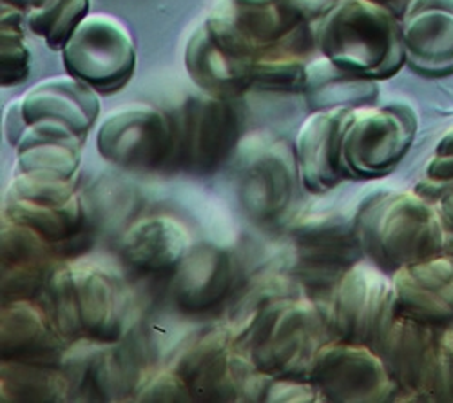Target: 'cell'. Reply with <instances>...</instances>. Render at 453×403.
Returning <instances> with one entry per match:
<instances>
[{"mask_svg": "<svg viewBox=\"0 0 453 403\" xmlns=\"http://www.w3.org/2000/svg\"><path fill=\"white\" fill-rule=\"evenodd\" d=\"M418 129V112L406 102L350 109L342 148L349 180L390 174L410 151Z\"/></svg>", "mask_w": 453, "mask_h": 403, "instance_id": "7", "label": "cell"}, {"mask_svg": "<svg viewBox=\"0 0 453 403\" xmlns=\"http://www.w3.org/2000/svg\"><path fill=\"white\" fill-rule=\"evenodd\" d=\"M401 20L406 66L421 77L453 75V0H410Z\"/></svg>", "mask_w": 453, "mask_h": 403, "instance_id": "20", "label": "cell"}, {"mask_svg": "<svg viewBox=\"0 0 453 403\" xmlns=\"http://www.w3.org/2000/svg\"><path fill=\"white\" fill-rule=\"evenodd\" d=\"M365 259L390 276L444 252L448 228L439 205L415 190H375L356 207Z\"/></svg>", "mask_w": 453, "mask_h": 403, "instance_id": "2", "label": "cell"}, {"mask_svg": "<svg viewBox=\"0 0 453 403\" xmlns=\"http://www.w3.org/2000/svg\"><path fill=\"white\" fill-rule=\"evenodd\" d=\"M3 218L36 231L53 244H60L82 231L86 207L73 180L12 174L4 193Z\"/></svg>", "mask_w": 453, "mask_h": 403, "instance_id": "13", "label": "cell"}, {"mask_svg": "<svg viewBox=\"0 0 453 403\" xmlns=\"http://www.w3.org/2000/svg\"><path fill=\"white\" fill-rule=\"evenodd\" d=\"M174 124L171 162L193 173H209L229 159L240 142V122L226 98L200 93L187 98Z\"/></svg>", "mask_w": 453, "mask_h": 403, "instance_id": "15", "label": "cell"}, {"mask_svg": "<svg viewBox=\"0 0 453 403\" xmlns=\"http://www.w3.org/2000/svg\"><path fill=\"white\" fill-rule=\"evenodd\" d=\"M395 316L392 276L368 260L339 275L328 318L334 338L372 347Z\"/></svg>", "mask_w": 453, "mask_h": 403, "instance_id": "11", "label": "cell"}, {"mask_svg": "<svg viewBox=\"0 0 453 403\" xmlns=\"http://www.w3.org/2000/svg\"><path fill=\"white\" fill-rule=\"evenodd\" d=\"M84 136L67 126L41 120L27 126L15 145L12 174H41L73 180L82 162Z\"/></svg>", "mask_w": 453, "mask_h": 403, "instance_id": "26", "label": "cell"}, {"mask_svg": "<svg viewBox=\"0 0 453 403\" xmlns=\"http://www.w3.org/2000/svg\"><path fill=\"white\" fill-rule=\"evenodd\" d=\"M24 10L3 3L0 17V84L13 88L27 81L31 53L24 36Z\"/></svg>", "mask_w": 453, "mask_h": 403, "instance_id": "30", "label": "cell"}, {"mask_svg": "<svg viewBox=\"0 0 453 403\" xmlns=\"http://www.w3.org/2000/svg\"><path fill=\"white\" fill-rule=\"evenodd\" d=\"M67 342L57 331L48 311L29 298L10 300L0 314L3 360L60 365Z\"/></svg>", "mask_w": 453, "mask_h": 403, "instance_id": "25", "label": "cell"}, {"mask_svg": "<svg viewBox=\"0 0 453 403\" xmlns=\"http://www.w3.org/2000/svg\"><path fill=\"white\" fill-rule=\"evenodd\" d=\"M60 53L67 75L104 95L120 91L136 69L131 31L105 13H89Z\"/></svg>", "mask_w": 453, "mask_h": 403, "instance_id": "10", "label": "cell"}, {"mask_svg": "<svg viewBox=\"0 0 453 403\" xmlns=\"http://www.w3.org/2000/svg\"><path fill=\"white\" fill-rule=\"evenodd\" d=\"M442 347L446 351V356L451 363V369H453V323L442 329Z\"/></svg>", "mask_w": 453, "mask_h": 403, "instance_id": "39", "label": "cell"}, {"mask_svg": "<svg viewBox=\"0 0 453 403\" xmlns=\"http://www.w3.org/2000/svg\"><path fill=\"white\" fill-rule=\"evenodd\" d=\"M288 235L297 260L309 266L347 271L365 254L352 214L339 211H311L297 216L288 226Z\"/></svg>", "mask_w": 453, "mask_h": 403, "instance_id": "22", "label": "cell"}, {"mask_svg": "<svg viewBox=\"0 0 453 403\" xmlns=\"http://www.w3.org/2000/svg\"><path fill=\"white\" fill-rule=\"evenodd\" d=\"M350 109L312 112L301 124L294 153L303 188L312 195H325L349 180L343 166V133Z\"/></svg>", "mask_w": 453, "mask_h": 403, "instance_id": "18", "label": "cell"}, {"mask_svg": "<svg viewBox=\"0 0 453 403\" xmlns=\"http://www.w3.org/2000/svg\"><path fill=\"white\" fill-rule=\"evenodd\" d=\"M191 247L188 229L180 220L165 214L136 220L120 238L124 260L145 273L174 269Z\"/></svg>", "mask_w": 453, "mask_h": 403, "instance_id": "27", "label": "cell"}, {"mask_svg": "<svg viewBox=\"0 0 453 403\" xmlns=\"http://www.w3.org/2000/svg\"><path fill=\"white\" fill-rule=\"evenodd\" d=\"M171 368L196 401H263L269 380L240 349L229 323L214 325L188 342Z\"/></svg>", "mask_w": 453, "mask_h": 403, "instance_id": "5", "label": "cell"}, {"mask_svg": "<svg viewBox=\"0 0 453 403\" xmlns=\"http://www.w3.org/2000/svg\"><path fill=\"white\" fill-rule=\"evenodd\" d=\"M395 313L444 329L453 323V259H434L397 269L392 275Z\"/></svg>", "mask_w": 453, "mask_h": 403, "instance_id": "21", "label": "cell"}, {"mask_svg": "<svg viewBox=\"0 0 453 403\" xmlns=\"http://www.w3.org/2000/svg\"><path fill=\"white\" fill-rule=\"evenodd\" d=\"M100 115V97L86 82L71 75L44 79L15 98L4 113V133L17 145L24 129L35 122H60L86 136Z\"/></svg>", "mask_w": 453, "mask_h": 403, "instance_id": "16", "label": "cell"}, {"mask_svg": "<svg viewBox=\"0 0 453 403\" xmlns=\"http://www.w3.org/2000/svg\"><path fill=\"white\" fill-rule=\"evenodd\" d=\"M257 53L219 10L209 15L191 33L185 46V69L203 93L234 98L252 88V67Z\"/></svg>", "mask_w": 453, "mask_h": 403, "instance_id": "9", "label": "cell"}, {"mask_svg": "<svg viewBox=\"0 0 453 403\" xmlns=\"http://www.w3.org/2000/svg\"><path fill=\"white\" fill-rule=\"evenodd\" d=\"M303 95L314 112L321 109H356L372 105L380 95L377 81L337 66L326 57L307 62Z\"/></svg>", "mask_w": 453, "mask_h": 403, "instance_id": "28", "label": "cell"}, {"mask_svg": "<svg viewBox=\"0 0 453 403\" xmlns=\"http://www.w3.org/2000/svg\"><path fill=\"white\" fill-rule=\"evenodd\" d=\"M46 311L62 338L120 342L129 297L119 276L98 264L77 260L57 267L46 287Z\"/></svg>", "mask_w": 453, "mask_h": 403, "instance_id": "4", "label": "cell"}, {"mask_svg": "<svg viewBox=\"0 0 453 403\" xmlns=\"http://www.w3.org/2000/svg\"><path fill=\"white\" fill-rule=\"evenodd\" d=\"M444 254H448L453 259V233H449V231H448V240L444 245Z\"/></svg>", "mask_w": 453, "mask_h": 403, "instance_id": "42", "label": "cell"}, {"mask_svg": "<svg viewBox=\"0 0 453 403\" xmlns=\"http://www.w3.org/2000/svg\"><path fill=\"white\" fill-rule=\"evenodd\" d=\"M91 10V0H69L64 12L53 20L44 35V43L53 51H62L73 33L86 20Z\"/></svg>", "mask_w": 453, "mask_h": 403, "instance_id": "33", "label": "cell"}, {"mask_svg": "<svg viewBox=\"0 0 453 403\" xmlns=\"http://www.w3.org/2000/svg\"><path fill=\"white\" fill-rule=\"evenodd\" d=\"M171 297L178 307L202 313L218 306L236 282L234 254L214 244H196L173 269Z\"/></svg>", "mask_w": 453, "mask_h": 403, "instance_id": "23", "label": "cell"}, {"mask_svg": "<svg viewBox=\"0 0 453 403\" xmlns=\"http://www.w3.org/2000/svg\"><path fill=\"white\" fill-rule=\"evenodd\" d=\"M3 3L12 4V6H17V8H20V10H27V8H29V0H3Z\"/></svg>", "mask_w": 453, "mask_h": 403, "instance_id": "41", "label": "cell"}, {"mask_svg": "<svg viewBox=\"0 0 453 403\" xmlns=\"http://www.w3.org/2000/svg\"><path fill=\"white\" fill-rule=\"evenodd\" d=\"M60 369L74 401L133 399L142 376L120 342H71L60 358Z\"/></svg>", "mask_w": 453, "mask_h": 403, "instance_id": "17", "label": "cell"}, {"mask_svg": "<svg viewBox=\"0 0 453 403\" xmlns=\"http://www.w3.org/2000/svg\"><path fill=\"white\" fill-rule=\"evenodd\" d=\"M373 3H380V4H385V6L392 8V10L399 8L401 12H404V8L408 6V3H410V0H373Z\"/></svg>", "mask_w": 453, "mask_h": 403, "instance_id": "40", "label": "cell"}, {"mask_svg": "<svg viewBox=\"0 0 453 403\" xmlns=\"http://www.w3.org/2000/svg\"><path fill=\"white\" fill-rule=\"evenodd\" d=\"M53 245L36 231L3 218L0 262L4 297L10 300L29 298L46 287L58 267Z\"/></svg>", "mask_w": 453, "mask_h": 403, "instance_id": "24", "label": "cell"}, {"mask_svg": "<svg viewBox=\"0 0 453 403\" xmlns=\"http://www.w3.org/2000/svg\"><path fill=\"white\" fill-rule=\"evenodd\" d=\"M100 157L122 169L153 171L173 160L174 124L153 104L112 109L96 131Z\"/></svg>", "mask_w": 453, "mask_h": 403, "instance_id": "12", "label": "cell"}, {"mask_svg": "<svg viewBox=\"0 0 453 403\" xmlns=\"http://www.w3.org/2000/svg\"><path fill=\"white\" fill-rule=\"evenodd\" d=\"M437 205H439V211L444 218V224H446L448 231L453 233V193H449L442 200H439Z\"/></svg>", "mask_w": 453, "mask_h": 403, "instance_id": "37", "label": "cell"}, {"mask_svg": "<svg viewBox=\"0 0 453 403\" xmlns=\"http://www.w3.org/2000/svg\"><path fill=\"white\" fill-rule=\"evenodd\" d=\"M309 380L325 401L334 403H383L399 394L380 354L368 345L337 338L319 349Z\"/></svg>", "mask_w": 453, "mask_h": 403, "instance_id": "14", "label": "cell"}, {"mask_svg": "<svg viewBox=\"0 0 453 403\" xmlns=\"http://www.w3.org/2000/svg\"><path fill=\"white\" fill-rule=\"evenodd\" d=\"M309 22L321 19L328 10H332L339 0H287Z\"/></svg>", "mask_w": 453, "mask_h": 403, "instance_id": "36", "label": "cell"}, {"mask_svg": "<svg viewBox=\"0 0 453 403\" xmlns=\"http://www.w3.org/2000/svg\"><path fill=\"white\" fill-rule=\"evenodd\" d=\"M372 349L406 399L453 401V369L442 347V329L395 313Z\"/></svg>", "mask_w": 453, "mask_h": 403, "instance_id": "6", "label": "cell"}, {"mask_svg": "<svg viewBox=\"0 0 453 403\" xmlns=\"http://www.w3.org/2000/svg\"><path fill=\"white\" fill-rule=\"evenodd\" d=\"M3 401H69L71 391L60 365L3 360Z\"/></svg>", "mask_w": 453, "mask_h": 403, "instance_id": "29", "label": "cell"}, {"mask_svg": "<svg viewBox=\"0 0 453 403\" xmlns=\"http://www.w3.org/2000/svg\"><path fill=\"white\" fill-rule=\"evenodd\" d=\"M69 4V0H48L46 4L39 8H31L26 13V26L35 35H39L44 39L46 31L53 24V20L64 12V8Z\"/></svg>", "mask_w": 453, "mask_h": 403, "instance_id": "35", "label": "cell"}, {"mask_svg": "<svg viewBox=\"0 0 453 403\" xmlns=\"http://www.w3.org/2000/svg\"><path fill=\"white\" fill-rule=\"evenodd\" d=\"M48 0H29V8L27 10H31V8H39V6H42V4H46Z\"/></svg>", "mask_w": 453, "mask_h": 403, "instance_id": "43", "label": "cell"}, {"mask_svg": "<svg viewBox=\"0 0 453 403\" xmlns=\"http://www.w3.org/2000/svg\"><path fill=\"white\" fill-rule=\"evenodd\" d=\"M314 44L337 66L377 82L406 64L401 17L373 0H339L316 20Z\"/></svg>", "mask_w": 453, "mask_h": 403, "instance_id": "3", "label": "cell"}, {"mask_svg": "<svg viewBox=\"0 0 453 403\" xmlns=\"http://www.w3.org/2000/svg\"><path fill=\"white\" fill-rule=\"evenodd\" d=\"M233 155L243 213L257 224L276 220L288 207L299 178L294 150L267 131H256L240 138Z\"/></svg>", "mask_w": 453, "mask_h": 403, "instance_id": "8", "label": "cell"}, {"mask_svg": "<svg viewBox=\"0 0 453 403\" xmlns=\"http://www.w3.org/2000/svg\"><path fill=\"white\" fill-rule=\"evenodd\" d=\"M133 399L134 401H160V403L195 401L187 384L181 380V376L173 368L142 373Z\"/></svg>", "mask_w": 453, "mask_h": 403, "instance_id": "32", "label": "cell"}, {"mask_svg": "<svg viewBox=\"0 0 453 403\" xmlns=\"http://www.w3.org/2000/svg\"><path fill=\"white\" fill-rule=\"evenodd\" d=\"M307 62L297 53H269L256 58L252 88L278 93H303Z\"/></svg>", "mask_w": 453, "mask_h": 403, "instance_id": "31", "label": "cell"}, {"mask_svg": "<svg viewBox=\"0 0 453 403\" xmlns=\"http://www.w3.org/2000/svg\"><path fill=\"white\" fill-rule=\"evenodd\" d=\"M435 153L437 155H446L453 153V128H449L435 143Z\"/></svg>", "mask_w": 453, "mask_h": 403, "instance_id": "38", "label": "cell"}, {"mask_svg": "<svg viewBox=\"0 0 453 403\" xmlns=\"http://www.w3.org/2000/svg\"><path fill=\"white\" fill-rule=\"evenodd\" d=\"M229 325L254 368L273 378L309 380L316 354L334 340L328 309L288 276L257 282L234 306Z\"/></svg>", "mask_w": 453, "mask_h": 403, "instance_id": "1", "label": "cell"}, {"mask_svg": "<svg viewBox=\"0 0 453 403\" xmlns=\"http://www.w3.org/2000/svg\"><path fill=\"white\" fill-rule=\"evenodd\" d=\"M219 10L257 57L303 53L309 20L287 0H216Z\"/></svg>", "mask_w": 453, "mask_h": 403, "instance_id": "19", "label": "cell"}, {"mask_svg": "<svg viewBox=\"0 0 453 403\" xmlns=\"http://www.w3.org/2000/svg\"><path fill=\"white\" fill-rule=\"evenodd\" d=\"M263 401L271 403H296V401H325L318 387L311 380H287L269 376L265 391H263Z\"/></svg>", "mask_w": 453, "mask_h": 403, "instance_id": "34", "label": "cell"}]
</instances>
